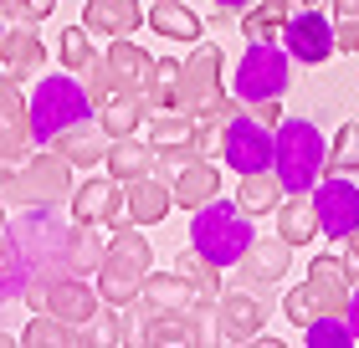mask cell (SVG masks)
Here are the masks:
<instances>
[{"label":"cell","mask_w":359,"mask_h":348,"mask_svg":"<svg viewBox=\"0 0 359 348\" xmlns=\"http://www.w3.org/2000/svg\"><path fill=\"white\" fill-rule=\"evenodd\" d=\"M308 195L318 205V230L329 241H349L359 230V190H354L349 174H323Z\"/></svg>","instance_id":"obj_10"},{"label":"cell","mask_w":359,"mask_h":348,"mask_svg":"<svg viewBox=\"0 0 359 348\" xmlns=\"http://www.w3.org/2000/svg\"><path fill=\"white\" fill-rule=\"evenodd\" d=\"M175 77H180V62H154L149 77H144V103H149L154 113L175 108Z\"/></svg>","instance_id":"obj_34"},{"label":"cell","mask_w":359,"mask_h":348,"mask_svg":"<svg viewBox=\"0 0 359 348\" xmlns=\"http://www.w3.org/2000/svg\"><path fill=\"white\" fill-rule=\"evenodd\" d=\"M103 164H108V174L113 179H139V174H149L154 169V144H144L139 134H128V139H113L108 144V154H103Z\"/></svg>","instance_id":"obj_26"},{"label":"cell","mask_w":359,"mask_h":348,"mask_svg":"<svg viewBox=\"0 0 359 348\" xmlns=\"http://www.w3.org/2000/svg\"><path fill=\"white\" fill-rule=\"evenodd\" d=\"M283 52L292 62H303V67L329 62L339 52V46H334V21L318 6H298V11L287 15V26H283Z\"/></svg>","instance_id":"obj_9"},{"label":"cell","mask_w":359,"mask_h":348,"mask_svg":"<svg viewBox=\"0 0 359 348\" xmlns=\"http://www.w3.org/2000/svg\"><path fill=\"white\" fill-rule=\"evenodd\" d=\"M287 82H292V57L283 52V41H247L231 97H241V108H252V103H267V97H283Z\"/></svg>","instance_id":"obj_6"},{"label":"cell","mask_w":359,"mask_h":348,"mask_svg":"<svg viewBox=\"0 0 359 348\" xmlns=\"http://www.w3.org/2000/svg\"><path fill=\"white\" fill-rule=\"evenodd\" d=\"M257 0H216V11H231V15H241V11H252Z\"/></svg>","instance_id":"obj_45"},{"label":"cell","mask_w":359,"mask_h":348,"mask_svg":"<svg viewBox=\"0 0 359 348\" xmlns=\"http://www.w3.org/2000/svg\"><path fill=\"white\" fill-rule=\"evenodd\" d=\"M195 221H190V246L201 256H210L216 267L226 272V267H241V256H247V246L257 241V215H247L236 200H210V205H201V210H190Z\"/></svg>","instance_id":"obj_2"},{"label":"cell","mask_w":359,"mask_h":348,"mask_svg":"<svg viewBox=\"0 0 359 348\" xmlns=\"http://www.w3.org/2000/svg\"><path fill=\"white\" fill-rule=\"evenodd\" d=\"M149 21L139 0H88L83 6V26L93 36H134V31Z\"/></svg>","instance_id":"obj_19"},{"label":"cell","mask_w":359,"mask_h":348,"mask_svg":"<svg viewBox=\"0 0 359 348\" xmlns=\"http://www.w3.org/2000/svg\"><path fill=\"white\" fill-rule=\"evenodd\" d=\"M103 225H72V246H67V261H72V272L83 277V272H97V261H103L108 251V241L97 236Z\"/></svg>","instance_id":"obj_31"},{"label":"cell","mask_w":359,"mask_h":348,"mask_svg":"<svg viewBox=\"0 0 359 348\" xmlns=\"http://www.w3.org/2000/svg\"><path fill=\"white\" fill-rule=\"evenodd\" d=\"M334 21H359V0H334Z\"/></svg>","instance_id":"obj_44"},{"label":"cell","mask_w":359,"mask_h":348,"mask_svg":"<svg viewBox=\"0 0 359 348\" xmlns=\"http://www.w3.org/2000/svg\"><path fill=\"white\" fill-rule=\"evenodd\" d=\"M149 26L159 31V36H170V41H201L205 36V26H201V15H195L185 0H154V11H149Z\"/></svg>","instance_id":"obj_27"},{"label":"cell","mask_w":359,"mask_h":348,"mask_svg":"<svg viewBox=\"0 0 359 348\" xmlns=\"http://www.w3.org/2000/svg\"><path fill=\"white\" fill-rule=\"evenodd\" d=\"M257 6H262V11L272 15V21H283V26H287V15L298 11V6H292V0H257Z\"/></svg>","instance_id":"obj_41"},{"label":"cell","mask_w":359,"mask_h":348,"mask_svg":"<svg viewBox=\"0 0 359 348\" xmlns=\"http://www.w3.org/2000/svg\"><path fill=\"white\" fill-rule=\"evenodd\" d=\"M88 36H93L88 26H67V31H62V46H57V52H62V67H67V72H83L88 62L97 57Z\"/></svg>","instance_id":"obj_36"},{"label":"cell","mask_w":359,"mask_h":348,"mask_svg":"<svg viewBox=\"0 0 359 348\" xmlns=\"http://www.w3.org/2000/svg\"><path fill=\"white\" fill-rule=\"evenodd\" d=\"M241 36L247 41H283V21H272L262 6H252V11H241Z\"/></svg>","instance_id":"obj_38"},{"label":"cell","mask_w":359,"mask_h":348,"mask_svg":"<svg viewBox=\"0 0 359 348\" xmlns=\"http://www.w3.org/2000/svg\"><path fill=\"white\" fill-rule=\"evenodd\" d=\"M31 97L21 88V77H0V169L6 164H21L31 154Z\"/></svg>","instance_id":"obj_11"},{"label":"cell","mask_w":359,"mask_h":348,"mask_svg":"<svg viewBox=\"0 0 359 348\" xmlns=\"http://www.w3.org/2000/svg\"><path fill=\"white\" fill-rule=\"evenodd\" d=\"M334 46L339 52H359V21H334Z\"/></svg>","instance_id":"obj_40"},{"label":"cell","mask_w":359,"mask_h":348,"mask_svg":"<svg viewBox=\"0 0 359 348\" xmlns=\"http://www.w3.org/2000/svg\"><path fill=\"white\" fill-rule=\"evenodd\" d=\"M97 103L93 92L83 88L77 72H62V77H36V92H31V139L41 148H52L57 134H67L72 123L93 118Z\"/></svg>","instance_id":"obj_4"},{"label":"cell","mask_w":359,"mask_h":348,"mask_svg":"<svg viewBox=\"0 0 359 348\" xmlns=\"http://www.w3.org/2000/svg\"><path fill=\"white\" fill-rule=\"evenodd\" d=\"M272 128L257 123L247 108L236 113L231 123L221 128V159L231 164L236 174H257V169H272Z\"/></svg>","instance_id":"obj_8"},{"label":"cell","mask_w":359,"mask_h":348,"mask_svg":"<svg viewBox=\"0 0 359 348\" xmlns=\"http://www.w3.org/2000/svg\"><path fill=\"white\" fill-rule=\"evenodd\" d=\"M108 144H113V134L103 128V118H83V123H72L67 134H57V154L67 159V164H77V169H93V164H103V154H108Z\"/></svg>","instance_id":"obj_17"},{"label":"cell","mask_w":359,"mask_h":348,"mask_svg":"<svg viewBox=\"0 0 359 348\" xmlns=\"http://www.w3.org/2000/svg\"><path fill=\"white\" fill-rule=\"evenodd\" d=\"M272 174L283 179V195H308L329 174V148L313 118H283L272 128Z\"/></svg>","instance_id":"obj_1"},{"label":"cell","mask_w":359,"mask_h":348,"mask_svg":"<svg viewBox=\"0 0 359 348\" xmlns=\"http://www.w3.org/2000/svg\"><path fill=\"white\" fill-rule=\"evenodd\" d=\"M0 67L21 82L46 72V46L36 36V26H6V36H0Z\"/></svg>","instance_id":"obj_18"},{"label":"cell","mask_w":359,"mask_h":348,"mask_svg":"<svg viewBox=\"0 0 359 348\" xmlns=\"http://www.w3.org/2000/svg\"><path fill=\"white\" fill-rule=\"evenodd\" d=\"M149 261H154V251H149V241L134 230V221L113 225L108 251H103V261H97V297H103L108 307H134L144 277H149Z\"/></svg>","instance_id":"obj_3"},{"label":"cell","mask_w":359,"mask_h":348,"mask_svg":"<svg viewBox=\"0 0 359 348\" xmlns=\"http://www.w3.org/2000/svg\"><path fill=\"white\" fill-rule=\"evenodd\" d=\"M344 323L354 328V343H359V281H354V292H349V307H344Z\"/></svg>","instance_id":"obj_42"},{"label":"cell","mask_w":359,"mask_h":348,"mask_svg":"<svg viewBox=\"0 0 359 348\" xmlns=\"http://www.w3.org/2000/svg\"><path fill=\"white\" fill-rule=\"evenodd\" d=\"M128 318H123V307H108V312H97V318L83 328V343H97V348H113V343H128L134 333L123 328Z\"/></svg>","instance_id":"obj_35"},{"label":"cell","mask_w":359,"mask_h":348,"mask_svg":"<svg viewBox=\"0 0 359 348\" xmlns=\"http://www.w3.org/2000/svg\"><path fill=\"white\" fill-rule=\"evenodd\" d=\"M0 36H6V11H0Z\"/></svg>","instance_id":"obj_49"},{"label":"cell","mask_w":359,"mask_h":348,"mask_svg":"<svg viewBox=\"0 0 359 348\" xmlns=\"http://www.w3.org/2000/svg\"><path fill=\"white\" fill-rule=\"evenodd\" d=\"M308 292H313L318 312H339L344 318L349 292H354V277L344 267V256H313L308 261Z\"/></svg>","instance_id":"obj_16"},{"label":"cell","mask_w":359,"mask_h":348,"mask_svg":"<svg viewBox=\"0 0 359 348\" xmlns=\"http://www.w3.org/2000/svg\"><path fill=\"white\" fill-rule=\"evenodd\" d=\"M21 343H26V348H72V343H83V333H77L72 323L52 318L46 307H36V318L21 328Z\"/></svg>","instance_id":"obj_30"},{"label":"cell","mask_w":359,"mask_h":348,"mask_svg":"<svg viewBox=\"0 0 359 348\" xmlns=\"http://www.w3.org/2000/svg\"><path fill=\"white\" fill-rule=\"evenodd\" d=\"M67 205H72V225H103V230H113L118 215H123V179L97 174V179H88V185H77V195Z\"/></svg>","instance_id":"obj_12"},{"label":"cell","mask_w":359,"mask_h":348,"mask_svg":"<svg viewBox=\"0 0 359 348\" xmlns=\"http://www.w3.org/2000/svg\"><path fill=\"white\" fill-rule=\"evenodd\" d=\"M262 318H267V307L257 302V297H241V292H231V297H216V343H252L257 333H262Z\"/></svg>","instance_id":"obj_15"},{"label":"cell","mask_w":359,"mask_h":348,"mask_svg":"<svg viewBox=\"0 0 359 348\" xmlns=\"http://www.w3.org/2000/svg\"><path fill=\"white\" fill-rule=\"evenodd\" d=\"M170 190H175V205L180 210H201V205H210L221 195V169H216V164H205V159H190V164H180V169H175Z\"/></svg>","instance_id":"obj_21"},{"label":"cell","mask_w":359,"mask_h":348,"mask_svg":"<svg viewBox=\"0 0 359 348\" xmlns=\"http://www.w3.org/2000/svg\"><path fill=\"white\" fill-rule=\"evenodd\" d=\"M236 205L247 210V215H272L277 205H283V179H277L272 169L241 174V185H236Z\"/></svg>","instance_id":"obj_29"},{"label":"cell","mask_w":359,"mask_h":348,"mask_svg":"<svg viewBox=\"0 0 359 348\" xmlns=\"http://www.w3.org/2000/svg\"><path fill=\"white\" fill-rule=\"evenodd\" d=\"M329 174H359V123H339L329 144Z\"/></svg>","instance_id":"obj_33"},{"label":"cell","mask_w":359,"mask_h":348,"mask_svg":"<svg viewBox=\"0 0 359 348\" xmlns=\"http://www.w3.org/2000/svg\"><path fill=\"white\" fill-rule=\"evenodd\" d=\"M287 261H292V246L283 236H272V241L257 236L247 246V256H241V277H247V281H283L287 277Z\"/></svg>","instance_id":"obj_25"},{"label":"cell","mask_w":359,"mask_h":348,"mask_svg":"<svg viewBox=\"0 0 359 348\" xmlns=\"http://www.w3.org/2000/svg\"><path fill=\"white\" fill-rule=\"evenodd\" d=\"M0 230H6V200H0Z\"/></svg>","instance_id":"obj_47"},{"label":"cell","mask_w":359,"mask_h":348,"mask_svg":"<svg viewBox=\"0 0 359 348\" xmlns=\"http://www.w3.org/2000/svg\"><path fill=\"white\" fill-rule=\"evenodd\" d=\"M0 11H6V21H15V26H41L46 15L57 11V0H0Z\"/></svg>","instance_id":"obj_37"},{"label":"cell","mask_w":359,"mask_h":348,"mask_svg":"<svg viewBox=\"0 0 359 348\" xmlns=\"http://www.w3.org/2000/svg\"><path fill=\"white\" fill-rule=\"evenodd\" d=\"M175 272L190 281V292H195V302H201V307H216V297H221V267L210 256H201L190 246V251L175 256Z\"/></svg>","instance_id":"obj_28"},{"label":"cell","mask_w":359,"mask_h":348,"mask_svg":"<svg viewBox=\"0 0 359 348\" xmlns=\"http://www.w3.org/2000/svg\"><path fill=\"white\" fill-rule=\"evenodd\" d=\"M134 338L139 343H180V348H190V343H201V307H190V312H154V318H144V328Z\"/></svg>","instance_id":"obj_23"},{"label":"cell","mask_w":359,"mask_h":348,"mask_svg":"<svg viewBox=\"0 0 359 348\" xmlns=\"http://www.w3.org/2000/svg\"><path fill=\"white\" fill-rule=\"evenodd\" d=\"M221 46L216 41H190V57L180 62V77H175V108L190 113V118H201L205 108H216L226 88H221Z\"/></svg>","instance_id":"obj_7"},{"label":"cell","mask_w":359,"mask_h":348,"mask_svg":"<svg viewBox=\"0 0 359 348\" xmlns=\"http://www.w3.org/2000/svg\"><path fill=\"white\" fill-rule=\"evenodd\" d=\"M97 302H103V297H97V287L77 281V272H72V277H52V281H46V302H41V307L83 333V328L97 318Z\"/></svg>","instance_id":"obj_13"},{"label":"cell","mask_w":359,"mask_h":348,"mask_svg":"<svg viewBox=\"0 0 359 348\" xmlns=\"http://www.w3.org/2000/svg\"><path fill=\"white\" fill-rule=\"evenodd\" d=\"M283 312H287V323H298V328H308V323L318 318V302H313V292H308V281L283 297Z\"/></svg>","instance_id":"obj_39"},{"label":"cell","mask_w":359,"mask_h":348,"mask_svg":"<svg viewBox=\"0 0 359 348\" xmlns=\"http://www.w3.org/2000/svg\"><path fill=\"white\" fill-rule=\"evenodd\" d=\"M292 6H318V0H292Z\"/></svg>","instance_id":"obj_48"},{"label":"cell","mask_w":359,"mask_h":348,"mask_svg":"<svg viewBox=\"0 0 359 348\" xmlns=\"http://www.w3.org/2000/svg\"><path fill=\"white\" fill-rule=\"evenodd\" d=\"M149 103H144V92H108L103 103H97V118H103V128L113 139H128L139 134V123H149Z\"/></svg>","instance_id":"obj_24"},{"label":"cell","mask_w":359,"mask_h":348,"mask_svg":"<svg viewBox=\"0 0 359 348\" xmlns=\"http://www.w3.org/2000/svg\"><path fill=\"white\" fill-rule=\"evenodd\" d=\"M303 343L308 348H349L354 343V328L339 318V312H318V318L303 328Z\"/></svg>","instance_id":"obj_32"},{"label":"cell","mask_w":359,"mask_h":348,"mask_svg":"<svg viewBox=\"0 0 359 348\" xmlns=\"http://www.w3.org/2000/svg\"><path fill=\"white\" fill-rule=\"evenodd\" d=\"M139 307H144V318H154V312H190L201 302H195L190 281L180 272H159V277L149 272V277H144V287H139Z\"/></svg>","instance_id":"obj_20"},{"label":"cell","mask_w":359,"mask_h":348,"mask_svg":"<svg viewBox=\"0 0 359 348\" xmlns=\"http://www.w3.org/2000/svg\"><path fill=\"white\" fill-rule=\"evenodd\" d=\"M0 200L6 205H57L72 200V164L46 148V154H26L21 164L0 169Z\"/></svg>","instance_id":"obj_5"},{"label":"cell","mask_w":359,"mask_h":348,"mask_svg":"<svg viewBox=\"0 0 359 348\" xmlns=\"http://www.w3.org/2000/svg\"><path fill=\"white\" fill-rule=\"evenodd\" d=\"M277 236H283L292 251L323 236V230H318V205H313V195H287V200L277 205Z\"/></svg>","instance_id":"obj_22"},{"label":"cell","mask_w":359,"mask_h":348,"mask_svg":"<svg viewBox=\"0 0 359 348\" xmlns=\"http://www.w3.org/2000/svg\"><path fill=\"white\" fill-rule=\"evenodd\" d=\"M170 210H175V190H170L165 174L149 169V174H139V179H128V185H123V221L159 225Z\"/></svg>","instance_id":"obj_14"},{"label":"cell","mask_w":359,"mask_h":348,"mask_svg":"<svg viewBox=\"0 0 359 348\" xmlns=\"http://www.w3.org/2000/svg\"><path fill=\"white\" fill-rule=\"evenodd\" d=\"M11 272H15V246L0 236V277H11Z\"/></svg>","instance_id":"obj_43"},{"label":"cell","mask_w":359,"mask_h":348,"mask_svg":"<svg viewBox=\"0 0 359 348\" xmlns=\"http://www.w3.org/2000/svg\"><path fill=\"white\" fill-rule=\"evenodd\" d=\"M11 343H21V338H11V333H0V348H11Z\"/></svg>","instance_id":"obj_46"}]
</instances>
